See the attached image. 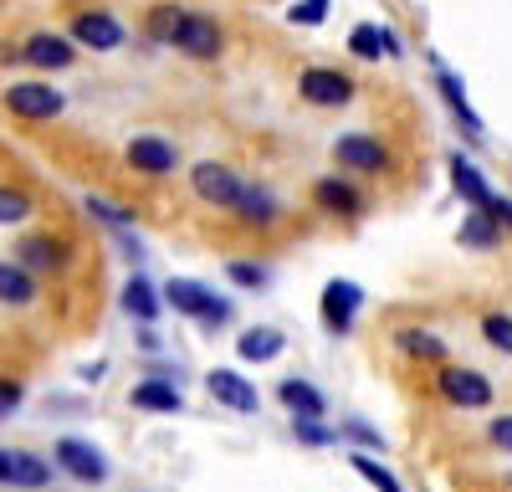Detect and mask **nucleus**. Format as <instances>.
Wrapping results in <instances>:
<instances>
[{
	"label": "nucleus",
	"mask_w": 512,
	"mask_h": 492,
	"mask_svg": "<svg viewBox=\"0 0 512 492\" xmlns=\"http://www.w3.org/2000/svg\"><path fill=\"white\" fill-rule=\"evenodd\" d=\"M241 175L231 170V164H221V159H200L195 170H190V195L200 200V205H216V211H231L236 205V195H241Z\"/></svg>",
	"instance_id": "nucleus-8"
},
{
	"label": "nucleus",
	"mask_w": 512,
	"mask_h": 492,
	"mask_svg": "<svg viewBox=\"0 0 512 492\" xmlns=\"http://www.w3.org/2000/svg\"><path fill=\"white\" fill-rule=\"evenodd\" d=\"M72 236L67 231H52V226H21L16 241H11V262H21L36 282L47 277H67L72 272Z\"/></svg>",
	"instance_id": "nucleus-1"
},
{
	"label": "nucleus",
	"mask_w": 512,
	"mask_h": 492,
	"mask_svg": "<svg viewBox=\"0 0 512 492\" xmlns=\"http://www.w3.org/2000/svg\"><path fill=\"white\" fill-rule=\"evenodd\" d=\"M313 205L333 221H359L364 216V190L349 175H323V180H313Z\"/></svg>",
	"instance_id": "nucleus-15"
},
{
	"label": "nucleus",
	"mask_w": 512,
	"mask_h": 492,
	"mask_svg": "<svg viewBox=\"0 0 512 492\" xmlns=\"http://www.w3.org/2000/svg\"><path fill=\"white\" fill-rule=\"evenodd\" d=\"M36 298H41V282L21 262L0 257V303H6V308H31Z\"/></svg>",
	"instance_id": "nucleus-22"
},
{
	"label": "nucleus",
	"mask_w": 512,
	"mask_h": 492,
	"mask_svg": "<svg viewBox=\"0 0 512 492\" xmlns=\"http://www.w3.org/2000/svg\"><path fill=\"white\" fill-rule=\"evenodd\" d=\"M354 472H359V477H364V482H369L374 492H405V482H400V477H395L390 467H379L374 457H364V451L354 457Z\"/></svg>",
	"instance_id": "nucleus-32"
},
{
	"label": "nucleus",
	"mask_w": 512,
	"mask_h": 492,
	"mask_svg": "<svg viewBox=\"0 0 512 492\" xmlns=\"http://www.w3.org/2000/svg\"><path fill=\"white\" fill-rule=\"evenodd\" d=\"M205 390H210V400H216V405H226L231 416H256V410H262V390H256L241 369H210Z\"/></svg>",
	"instance_id": "nucleus-14"
},
{
	"label": "nucleus",
	"mask_w": 512,
	"mask_h": 492,
	"mask_svg": "<svg viewBox=\"0 0 512 492\" xmlns=\"http://www.w3.org/2000/svg\"><path fill=\"white\" fill-rule=\"evenodd\" d=\"M482 339L512 359V313H482Z\"/></svg>",
	"instance_id": "nucleus-33"
},
{
	"label": "nucleus",
	"mask_w": 512,
	"mask_h": 492,
	"mask_svg": "<svg viewBox=\"0 0 512 492\" xmlns=\"http://www.w3.org/2000/svg\"><path fill=\"white\" fill-rule=\"evenodd\" d=\"M349 52H354V57H364V62H379V57H400V41H395V31H390V26L364 21V26H354V31H349Z\"/></svg>",
	"instance_id": "nucleus-23"
},
{
	"label": "nucleus",
	"mask_w": 512,
	"mask_h": 492,
	"mask_svg": "<svg viewBox=\"0 0 512 492\" xmlns=\"http://www.w3.org/2000/svg\"><path fill=\"white\" fill-rule=\"evenodd\" d=\"M159 303H169L180 318H195V323H205V328L231 323V303L216 293V287H205V282H195V277H175V282L159 293Z\"/></svg>",
	"instance_id": "nucleus-2"
},
{
	"label": "nucleus",
	"mask_w": 512,
	"mask_h": 492,
	"mask_svg": "<svg viewBox=\"0 0 512 492\" xmlns=\"http://www.w3.org/2000/svg\"><path fill=\"white\" fill-rule=\"evenodd\" d=\"M297 98L313 108H344L354 98V77L338 67H303L297 72Z\"/></svg>",
	"instance_id": "nucleus-10"
},
{
	"label": "nucleus",
	"mask_w": 512,
	"mask_h": 492,
	"mask_svg": "<svg viewBox=\"0 0 512 492\" xmlns=\"http://www.w3.org/2000/svg\"><path fill=\"white\" fill-rule=\"evenodd\" d=\"M277 400H282V410H287L292 421H323V416H328V400H323V390H318L313 380L287 375V380L277 385Z\"/></svg>",
	"instance_id": "nucleus-19"
},
{
	"label": "nucleus",
	"mask_w": 512,
	"mask_h": 492,
	"mask_svg": "<svg viewBox=\"0 0 512 492\" xmlns=\"http://www.w3.org/2000/svg\"><path fill=\"white\" fill-rule=\"evenodd\" d=\"M436 88H441V98L451 103V113L461 118V129H466V134H482V118L472 113V103H466V93H461V82H456V72L436 67Z\"/></svg>",
	"instance_id": "nucleus-27"
},
{
	"label": "nucleus",
	"mask_w": 512,
	"mask_h": 492,
	"mask_svg": "<svg viewBox=\"0 0 512 492\" xmlns=\"http://www.w3.org/2000/svg\"><path fill=\"white\" fill-rule=\"evenodd\" d=\"M36 216V195L26 185H0V231H21Z\"/></svg>",
	"instance_id": "nucleus-26"
},
{
	"label": "nucleus",
	"mask_w": 512,
	"mask_h": 492,
	"mask_svg": "<svg viewBox=\"0 0 512 492\" xmlns=\"http://www.w3.org/2000/svg\"><path fill=\"white\" fill-rule=\"evenodd\" d=\"M487 216H492L497 226L512 231V200H507V195H492V200H487Z\"/></svg>",
	"instance_id": "nucleus-38"
},
{
	"label": "nucleus",
	"mask_w": 512,
	"mask_h": 492,
	"mask_svg": "<svg viewBox=\"0 0 512 492\" xmlns=\"http://www.w3.org/2000/svg\"><path fill=\"white\" fill-rule=\"evenodd\" d=\"M67 41L72 47H88V52H118L128 41V26L108 11H77L67 26Z\"/></svg>",
	"instance_id": "nucleus-11"
},
{
	"label": "nucleus",
	"mask_w": 512,
	"mask_h": 492,
	"mask_svg": "<svg viewBox=\"0 0 512 492\" xmlns=\"http://www.w3.org/2000/svg\"><path fill=\"white\" fill-rule=\"evenodd\" d=\"M344 436H349V441H359V446H369V451H384V446H390V441H384L369 421H344V426H338V441H344Z\"/></svg>",
	"instance_id": "nucleus-36"
},
{
	"label": "nucleus",
	"mask_w": 512,
	"mask_h": 492,
	"mask_svg": "<svg viewBox=\"0 0 512 492\" xmlns=\"http://www.w3.org/2000/svg\"><path fill=\"white\" fill-rule=\"evenodd\" d=\"M169 47L185 52V57H195V62H216V57L226 52V31H221L216 16L185 11V21H180V31H175V41H169Z\"/></svg>",
	"instance_id": "nucleus-9"
},
{
	"label": "nucleus",
	"mask_w": 512,
	"mask_h": 492,
	"mask_svg": "<svg viewBox=\"0 0 512 492\" xmlns=\"http://www.w3.org/2000/svg\"><path fill=\"white\" fill-rule=\"evenodd\" d=\"M231 216H236L246 231H272V226L282 221V200H277L267 185H241Z\"/></svg>",
	"instance_id": "nucleus-17"
},
{
	"label": "nucleus",
	"mask_w": 512,
	"mask_h": 492,
	"mask_svg": "<svg viewBox=\"0 0 512 492\" xmlns=\"http://www.w3.org/2000/svg\"><path fill=\"white\" fill-rule=\"evenodd\" d=\"M497 241H502V226L487 211H472V216L461 221V246H472V252H492Z\"/></svg>",
	"instance_id": "nucleus-29"
},
{
	"label": "nucleus",
	"mask_w": 512,
	"mask_h": 492,
	"mask_svg": "<svg viewBox=\"0 0 512 492\" xmlns=\"http://www.w3.org/2000/svg\"><path fill=\"white\" fill-rule=\"evenodd\" d=\"M436 390L446 405L456 410H487L497 395H492V380L477 375V369H466V364H441V375H436Z\"/></svg>",
	"instance_id": "nucleus-7"
},
{
	"label": "nucleus",
	"mask_w": 512,
	"mask_h": 492,
	"mask_svg": "<svg viewBox=\"0 0 512 492\" xmlns=\"http://www.w3.org/2000/svg\"><path fill=\"white\" fill-rule=\"evenodd\" d=\"M52 467H57L62 477L82 482V487H103V482L113 477L108 457H103L88 436H57V441H52Z\"/></svg>",
	"instance_id": "nucleus-3"
},
{
	"label": "nucleus",
	"mask_w": 512,
	"mask_h": 492,
	"mask_svg": "<svg viewBox=\"0 0 512 492\" xmlns=\"http://www.w3.org/2000/svg\"><path fill=\"white\" fill-rule=\"evenodd\" d=\"M502 482H507V492H512V472H507V477H502Z\"/></svg>",
	"instance_id": "nucleus-41"
},
{
	"label": "nucleus",
	"mask_w": 512,
	"mask_h": 492,
	"mask_svg": "<svg viewBox=\"0 0 512 492\" xmlns=\"http://www.w3.org/2000/svg\"><path fill=\"white\" fill-rule=\"evenodd\" d=\"M328 6H333V0H297V6L287 11V21L292 26H323L328 21Z\"/></svg>",
	"instance_id": "nucleus-34"
},
{
	"label": "nucleus",
	"mask_w": 512,
	"mask_h": 492,
	"mask_svg": "<svg viewBox=\"0 0 512 492\" xmlns=\"http://www.w3.org/2000/svg\"><path fill=\"white\" fill-rule=\"evenodd\" d=\"M21 395H26V390H21V380L0 375V405H6V410H16V405H21Z\"/></svg>",
	"instance_id": "nucleus-39"
},
{
	"label": "nucleus",
	"mask_w": 512,
	"mask_h": 492,
	"mask_svg": "<svg viewBox=\"0 0 512 492\" xmlns=\"http://www.w3.org/2000/svg\"><path fill=\"white\" fill-rule=\"evenodd\" d=\"M333 159H338V170H354V175H384L390 170V149L374 134H338Z\"/></svg>",
	"instance_id": "nucleus-13"
},
{
	"label": "nucleus",
	"mask_w": 512,
	"mask_h": 492,
	"mask_svg": "<svg viewBox=\"0 0 512 492\" xmlns=\"http://www.w3.org/2000/svg\"><path fill=\"white\" fill-rule=\"evenodd\" d=\"M118 303H123V313L134 318V323H159V313H164V303H159V287H154V277L149 272H134L123 282V293H118Z\"/></svg>",
	"instance_id": "nucleus-20"
},
{
	"label": "nucleus",
	"mask_w": 512,
	"mask_h": 492,
	"mask_svg": "<svg viewBox=\"0 0 512 492\" xmlns=\"http://www.w3.org/2000/svg\"><path fill=\"white\" fill-rule=\"evenodd\" d=\"M180 21H185V6H175V0H159V6H149V16H144V31H149V41L169 47V41H175V31H180Z\"/></svg>",
	"instance_id": "nucleus-28"
},
{
	"label": "nucleus",
	"mask_w": 512,
	"mask_h": 492,
	"mask_svg": "<svg viewBox=\"0 0 512 492\" xmlns=\"http://www.w3.org/2000/svg\"><path fill=\"white\" fill-rule=\"evenodd\" d=\"M395 349H400L405 359H420V364H446V344L431 334V328H400Z\"/></svg>",
	"instance_id": "nucleus-25"
},
{
	"label": "nucleus",
	"mask_w": 512,
	"mask_h": 492,
	"mask_svg": "<svg viewBox=\"0 0 512 492\" xmlns=\"http://www.w3.org/2000/svg\"><path fill=\"white\" fill-rule=\"evenodd\" d=\"M292 441H303V446H333L338 431H328L323 421H292Z\"/></svg>",
	"instance_id": "nucleus-35"
},
{
	"label": "nucleus",
	"mask_w": 512,
	"mask_h": 492,
	"mask_svg": "<svg viewBox=\"0 0 512 492\" xmlns=\"http://www.w3.org/2000/svg\"><path fill=\"white\" fill-rule=\"evenodd\" d=\"M128 405L144 410V416H180V410H185V395H180V380L144 375L134 390H128Z\"/></svg>",
	"instance_id": "nucleus-18"
},
{
	"label": "nucleus",
	"mask_w": 512,
	"mask_h": 492,
	"mask_svg": "<svg viewBox=\"0 0 512 492\" xmlns=\"http://www.w3.org/2000/svg\"><path fill=\"white\" fill-rule=\"evenodd\" d=\"M21 62L36 67V72H67L77 62V47H72L62 31H31L21 41Z\"/></svg>",
	"instance_id": "nucleus-16"
},
{
	"label": "nucleus",
	"mask_w": 512,
	"mask_h": 492,
	"mask_svg": "<svg viewBox=\"0 0 512 492\" xmlns=\"http://www.w3.org/2000/svg\"><path fill=\"white\" fill-rule=\"evenodd\" d=\"M123 164L134 175H149V180H164L180 170V144L164 139V134H134L123 144Z\"/></svg>",
	"instance_id": "nucleus-5"
},
{
	"label": "nucleus",
	"mask_w": 512,
	"mask_h": 492,
	"mask_svg": "<svg viewBox=\"0 0 512 492\" xmlns=\"http://www.w3.org/2000/svg\"><path fill=\"white\" fill-rule=\"evenodd\" d=\"M226 277L241 287V293H262V287L272 282V267L267 262H251V257H236V262H226Z\"/></svg>",
	"instance_id": "nucleus-31"
},
{
	"label": "nucleus",
	"mask_w": 512,
	"mask_h": 492,
	"mask_svg": "<svg viewBox=\"0 0 512 492\" xmlns=\"http://www.w3.org/2000/svg\"><path fill=\"white\" fill-rule=\"evenodd\" d=\"M62 108H67L62 88H52L41 77H26V82H11L6 88V113L21 123H52V118H62Z\"/></svg>",
	"instance_id": "nucleus-4"
},
{
	"label": "nucleus",
	"mask_w": 512,
	"mask_h": 492,
	"mask_svg": "<svg viewBox=\"0 0 512 492\" xmlns=\"http://www.w3.org/2000/svg\"><path fill=\"white\" fill-rule=\"evenodd\" d=\"M0 416H11V410H6V405H0Z\"/></svg>",
	"instance_id": "nucleus-42"
},
{
	"label": "nucleus",
	"mask_w": 512,
	"mask_h": 492,
	"mask_svg": "<svg viewBox=\"0 0 512 492\" xmlns=\"http://www.w3.org/2000/svg\"><path fill=\"white\" fill-rule=\"evenodd\" d=\"M487 441H492L497 451H512V416H497V421L487 426Z\"/></svg>",
	"instance_id": "nucleus-37"
},
{
	"label": "nucleus",
	"mask_w": 512,
	"mask_h": 492,
	"mask_svg": "<svg viewBox=\"0 0 512 492\" xmlns=\"http://www.w3.org/2000/svg\"><path fill=\"white\" fill-rule=\"evenodd\" d=\"M57 467L47 457H36V451H11L0 446V487H16V492H41L52 487Z\"/></svg>",
	"instance_id": "nucleus-12"
},
{
	"label": "nucleus",
	"mask_w": 512,
	"mask_h": 492,
	"mask_svg": "<svg viewBox=\"0 0 512 492\" xmlns=\"http://www.w3.org/2000/svg\"><path fill=\"white\" fill-rule=\"evenodd\" d=\"M451 185L461 190V200L472 205V211H487V200H492V185L482 180V170L466 154H451Z\"/></svg>",
	"instance_id": "nucleus-24"
},
{
	"label": "nucleus",
	"mask_w": 512,
	"mask_h": 492,
	"mask_svg": "<svg viewBox=\"0 0 512 492\" xmlns=\"http://www.w3.org/2000/svg\"><path fill=\"white\" fill-rule=\"evenodd\" d=\"M82 211H88L93 221H103L113 236H118V231H134V211H128V205L103 200V195H82Z\"/></svg>",
	"instance_id": "nucleus-30"
},
{
	"label": "nucleus",
	"mask_w": 512,
	"mask_h": 492,
	"mask_svg": "<svg viewBox=\"0 0 512 492\" xmlns=\"http://www.w3.org/2000/svg\"><path fill=\"white\" fill-rule=\"evenodd\" d=\"M282 349H287V334L272 323H256L246 334H236V359H246V364H272Z\"/></svg>",
	"instance_id": "nucleus-21"
},
{
	"label": "nucleus",
	"mask_w": 512,
	"mask_h": 492,
	"mask_svg": "<svg viewBox=\"0 0 512 492\" xmlns=\"http://www.w3.org/2000/svg\"><path fill=\"white\" fill-rule=\"evenodd\" d=\"M359 308H364V287H359V282H349V277H333V282L323 287V293H318V318H323V328H328L333 339L354 334Z\"/></svg>",
	"instance_id": "nucleus-6"
},
{
	"label": "nucleus",
	"mask_w": 512,
	"mask_h": 492,
	"mask_svg": "<svg viewBox=\"0 0 512 492\" xmlns=\"http://www.w3.org/2000/svg\"><path fill=\"white\" fill-rule=\"evenodd\" d=\"M0 62H21V47H11V41H0Z\"/></svg>",
	"instance_id": "nucleus-40"
}]
</instances>
